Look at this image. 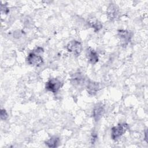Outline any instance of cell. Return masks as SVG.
<instances>
[{
  "mask_svg": "<svg viewBox=\"0 0 148 148\" xmlns=\"http://www.w3.org/2000/svg\"><path fill=\"white\" fill-rule=\"evenodd\" d=\"M127 124H119L116 127H113L111 130V137L113 140H116L119 139L128 129Z\"/></svg>",
  "mask_w": 148,
  "mask_h": 148,
  "instance_id": "obj_1",
  "label": "cell"
},
{
  "mask_svg": "<svg viewBox=\"0 0 148 148\" xmlns=\"http://www.w3.org/2000/svg\"><path fill=\"white\" fill-rule=\"evenodd\" d=\"M62 86L61 82L56 78H52L49 80L46 83V89L49 91L57 93Z\"/></svg>",
  "mask_w": 148,
  "mask_h": 148,
  "instance_id": "obj_2",
  "label": "cell"
},
{
  "mask_svg": "<svg viewBox=\"0 0 148 148\" xmlns=\"http://www.w3.org/2000/svg\"><path fill=\"white\" fill-rule=\"evenodd\" d=\"M66 49L68 51L71 52L77 56L82 51V46L80 42L77 40H72L66 45Z\"/></svg>",
  "mask_w": 148,
  "mask_h": 148,
  "instance_id": "obj_3",
  "label": "cell"
},
{
  "mask_svg": "<svg viewBox=\"0 0 148 148\" xmlns=\"http://www.w3.org/2000/svg\"><path fill=\"white\" fill-rule=\"evenodd\" d=\"M27 61L29 65L35 66H40L43 62L42 57L36 54L34 51L29 53L27 58Z\"/></svg>",
  "mask_w": 148,
  "mask_h": 148,
  "instance_id": "obj_4",
  "label": "cell"
},
{
  "mask_svg": "<svg viewBox=\"0 0 148 148\" xmlns=\"http://www.w3.org/2000/svg\"><path fill=\"white\" fill-rule=\"evenodd\" d=\"M118 35L121 41V44L124 46H125L131 40V32L127 30H119L118 31Z\"/></svg>",
  "mask_w": 148,
  "mask_h": 148,
  "instance_id": "obj_5",
  "label": "cell"
},
{
  "mask_svg": "<svg viewBox=\"0 0 148 148\" xmlns=\"http://www.w3.org/2000/svg\"><path fill=\"white\" fill-rule=\"evenodd\" d=\"M86 57L89 62L92 64H95L98 61V54L91 48L87 49L86 51Z\"/></svg>",
  "mask_w": 148,
  "mask_h": 148,
  "instance_id": "obj_6",
  "label": "cell"
},
{
  "mask_svg": "<svg viewBox=\"0 0 148 148\" xmlns=\"http://www.w3.org/2000/svg\"><path fill=\"white\" fill-rule=\"evenodd\" d=\"M86 88H87V91L89 94L94 95L96 94L97 91L99 90V85L97 82L89 81L87 83Z\"/></svg>",
  "mask_w": 148,
  "mask_h": 148,
  "instance_id": "obj_7",
  "label": "cell"
},
{
  "mask_svg": "<svg viewBox=\"0 0 148 148\" xmlns=\"http://www.w3.org/2000/svg\"><path fill=\"white\" fill-rule=\"evenodd\" d=\"M103 106L101 104H98L93 110V117L96 121H98L104 113Z\"/></svg>",
  "mask_w": 148,
  "mask_h": 148,
  "instance_id": "obj_8",
  "label": "cell"
},
{
  "mask_svg": "<svg viewBox=\"0 0 148 148\" xmlns=\"http://www.w3.org/2000/svg\"><path fill=\"white\" fill-rule=\"evenodd\" d=\"M118 15V9L114 5H110L108 9V16L111 20L115 19Z\"/></svg>",
  "mask_w": 148,
  "mask_h": 148,
  "instance_id": "obj_9",
  "label": "cell"
},
{
  "mask_svg": "<svg viewBox=\"0 0 148 148\" xmlns=\"http://www.w3.org/2000/svg\"><path fill=\"white\" fill-rule=\"evenodd\" d=\"M60 139L57 136H52L46 142V145L49 147H57L59 144Z\"/></svg>",
  "mask_w": 148,
  "mask_h": 148,
  "instance_id": "obj_10",
  "label": "cell"
},
{
  "mask_svg": "<svg viewBox=\"0 0 148 148\" xmlns=\"http://www.w3.org/2000/svg\"><path fill=\"white\" fill-rule=\"evenodd\" d=\"M71 79H72V83L74 84H76V85H80L83 81V76L79 73H75Z\"/></svg>",
  "mask_w": 148,
  "mask_h": 148,
  "instance_id": "obj_11",
  "label": "cell"
},
{
  "mask_svg": "<svg viewBox=\"0 0 148 148\" xmlns=\"http://www.w3.org/2000/svg\"><path fill=\"white\" fill-rule=\"evenodd\" d=\"M88 24L91 27H92L95 31H98L102 27V25L97 20H91L88 22Z\"/></svg>",
  "mask_w": 148,
  "mask_h": 148,
  "instance_id": "obj_12",
  "label": "cell"
},
{
  "mask_svg": "<svg viewBox=\"0 0 148 148\" xmlns=\"http://www.w3.org/2000/svg\"><path fill=\"white\" fill-rule=\"evenodd\" d=\"M8 114L5 109H1V119L2 120H6L8 118Z\"/></svg>",
  "mask_w": 148,
  "mask_h": 148,
  "instance_id": "obj_13",
  "label": "cell"
},
{
  "mask_svg": "<svg viewBox=\"0 0 148 148\" xmlns=\"http://www.w3.org/2000/svg\"><path fill=\"white\" fill-rule=\"evenodd\" d=\"M1 11H2V12H3V11L5 13L7 14L8 13V12H9V10H8V9L5 6H3L2 5H1Z\"/></svg>",
  "mask_w": 148,
  "mask_h": 148,
  "instance_id": "obj_14",
  "label": "cell"
},
{
  "mask_svg": "<svg viewBox=\"0 0 148 148\" xmlns=\"http://www.w3.org/2000/svg\"><path fill=\"white\" fill-rule=\"evenodd\" d=\"M145 140L147 141V131L145 132Z\"/></svg>",
  "mask_w": 148,
  "mask_h": 148,
  "instance_id": "obj_15",
  "label": "cell"
}]
</instances>
